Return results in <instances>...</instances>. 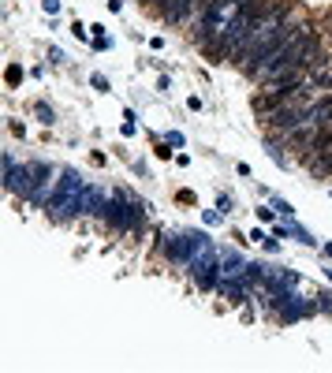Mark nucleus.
I'll return each mask as SVG.
<instances>
[{
	"instance_id": "nucleus-1",
	"label": "nucleus",
	"mask_w": 332,
	"mask_h": 373,
	"mask_svg": "<svg viewBox=\"0 0 332 373\" xmlns=\"http://www.w3.org/2000/svg\"><path fill=\"white\" fill-rule=\"evenodd\" d=\"M288 15H291V8L284 4V0H276V8L269 11V19H265L251 38H246V45H243V53H239V63L246 71H258V63H265L280 45H284L291 34H288Z\"/></svg>"
},
{
	"instance_id": "nucleus-2",
	"label": "nucleus",
	"mask_w": 332,
	"mask_h": 373,
	"mask_svg": "<svg viewBox=\"0 0 332 373\" xmlns=\"http://www.w3.org/2000/svg\"><path fill=\"white\" fill-rule=\"evenodd\" d=\"M273 8H276V0H246L236 19H231V23L221 30V38L209 45L213 56H239L243 45H246V38H251L254 30H258L265 19H269Z\"/></svg>"
},
{
	"instance_id": "nucleus-3",
	"label": "nucleus",
	"mask_w": 332,
	"mask_h": 373,
	"mask_svg": "<svg viewBox=\"0 0 332 373\" xmlns=\"http://www.w3.org/2000/svg\"><path fill=\"white\" fill-rule=\"evenodd\" d=\"M269 123L276 127V131H295V127H303L306 123V108L298 105V97L295 101H288V105H280L273 116H269Z\"/></svg>"
},
{
	"instance_id": "nucleus-4",
	"label": "nucleus",
	"mask_w": 332,
	"mask_h": 373,
	"mask_svg": "<svg viewBox=\"0 0 332 373\" xmlns=\"http://www.w3.org/2000/svg\"><path fill=\"white\" fill-rule=\"evenodd\" d=\"M194 277H198V284H202V287L217 284V262H213V250H206L202 262H194Z\"/></svg>"
},
{
	"instance_id": "nucleus-5",
	"label": "nucleus",
	"mask_w": 332,
	"mask_h": 373,
	"mask_svg": "<svg viewBox=\"0 0 332 373\" xmlns=\"http://www.w3.org/2000/svg\"><path fill=\"white\" fill-rule=\"evenodd\" d=\"M198 4H202V0H168V4H164L161 11L168 15V23H183V19H187V11L198 8Z\"/></svg>"
},
{
	"instance_id": "nucleus-6",
	"label": "nucleus",
	"mask_w": 332,
	"mask_h": 373,
	"mask_svg": "<svg viewBox=\"0 0 332 373\" xmlns=\"http://www.w3.org/2000/svg\"><path fill=\"white\" fill-rule=\"evenodd\" d=\"M239 265H243L239 254H228V257H224V272H228V277H239V272H243Z\"/></svg>"
},
{
	"instance_id": "nucleus-7",
	"label": "nucleus",
	"mask_w": 332,
	"mask_h": 373,
	"mask_svg": "<svg viewBox=\"0 0 332 373\" xmlns=\"http://www.w3.org/2000/svg\"><path fill=\"white\" fill-rule=\"evenodd\" d=\"M318 306L332 314V291H321V295H318Z\"/></svg>"
},
{
	"instance_id": "nucleus-8",
	"label": "nucleus",
	"mask_w": 332,
	"mask_h": 373,
	"mask_svg": "<svg viewBox=\"0 0 332 373\" xmlns=\"http://www.w3.org/2000/svg\"><path fill=\"white\" fill-rule=\"evenodd\" d=\"M38 116H41L45 123H53V108H45V105H38Z\"/></svg>"
},
{
	"instance_id": "nucleus-9",
	"label": "nucleus",
	"mask_w": 332,
	"mask_h": 373,
	"mask_svg": "<svg viewBox=\"0 0 332 373\" xmlns=\"http://www.w3.org/2000/svg\"><path fill=\"white\" fill-rule=\"evenodd\" d=\"M19 78H23V71H19V68H8V83H11V86L19 83Z\"/></svg>"
},
{
	"instance_id": "nucleus-10",
	"label": "nucleus",
	"mask_w": 332,
	"mask_h": 373,
	"mask_svg": "<svg viewBox=\"0 0 332 373\" xmlns=\"http://www.w3.org/2000/svg\"><path fill=\"white\" fill-rule=\"evenodd\" d=\"M45 11H49V15H56V11H60V0H45Z\"/></svg>"
},
{
	"instance_id": "nucleus-11",
	"label": "nucleus",
	"mask_w": 332,
	"mask_h": 373,
	"mask_svg": "<svg viewBox=\"0 0 332 373\" xmlns=\"http://www.w3.org/2000/svg\"><path fill=\"white\" fill-rule=\"evenodd\" d=\"M328 277H332V269H328Z\"/></svg>"
}]
</instances>
